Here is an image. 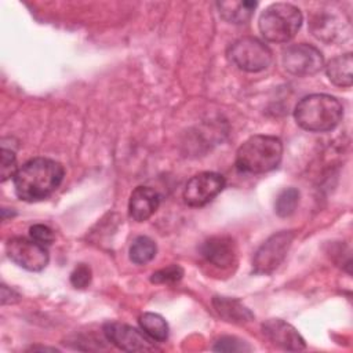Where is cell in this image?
Returning a JSON list of instances; mask_svg holds the SVG:
<instances>
[{
    "label": "cell",
    "instance_id": "cell-1",
    "mask_svg": "<svg viewBox=\"0 0 353 353\" xmlns=\"http://www.w3.org/2000/svg\"><path fill=\"white\" fill-rule=\"evenodd\" d=\"M65 168L61 163L36 157L19 167L12 178L14 190L23 201H40L51 196L62 183Z\"/></svg>",
    "mask_w": 353,
    "mask_h": 353
},
{
    "label": "cell",
    "instance_id": "cell-2",
    "mask_svg": "<svg viewBox=\"0 0 353 353\" xmlns=\"http://www.w3.org/2000/svg\"><path fill=\"white\" fill-rule=\"evenodd\" d=\"M296 124L310 132H327L334 130L343 117L341 101L328 94H312L303 97L294 109Z\"/></svg>",
    "mask_w": 353,
    "mask_h": 353
},
{
    "label": "cell",
    "instance_id": "cell-3",
    "mask_svg": "<svg viewBox=\"0 0 353 353\" xmlns=\"http://www.w3.org/2000/svg\"><path fill=\"white\" fill-rule=\"evenodd\" d=\"M283 157V143L273 135H254L236 152V168L244 174H265L274 170Z\"/></svg>",
    "mask_w": 353,
    "mask_h": 353
},
{
    "label": "cell",
    "instance_id": "cell-4",
    "mask_svg": "<svg viewBox=\"0 0 353 353\" xmlns=\"http://www.w3.org/2000/svg\"><path fill=\"white\" fill-rule=\"evenodd\" d=\"M302 12L290 3H273L259 17V30L272 43H287L298 33L302 25Z\"/></svg>",
    "mask_w": 353,
    "mask_h": 353
},
{
    "label": "cell",
    "instance_id": "cell-5",
    "mask_svg": "<svg viewBox=\"0 0 353 353\" xmlns=\"http://www.w3.org/2000/svg\"><path fill=\"white\" fill-rule=\"evenodd\" d=\"M228 58L239 69L256 73L270 66L273 54L270 48L259 39L245 36L230 44L228 48Z\"/></svg>",
    "mask_w": 353,
    "mask_h": 353
},
{
    "label": "cell",
    "instance_id": "cell-6",
    "mask_svg": "<svg viewBox=\"0 0 353 353\" xmlns=\"http://www.w3.org/2000/svg\"><path fill=\"white\" fill-rule=\"evenodd\" d=\"M295 233L281 230L272 234L255 252L252 259V270L256 274H269L276 270L287 256Z\"/></svg>",
    "mask_w": 353,
    "mask_h": 353
},
{
    "label": "cell",
    "instance_id": "cell-7",
    "mask_svg": "<svg viewBox=\"0 0 353 353\" xmlns=\"http://www.w3.org/2000/svg\"><path fill=\"white\" fill-rule=\"evenodd\" d=\"M6 251L15 265L29 272L43 270L50 259L46 245L25 237L10 239L6 244Z\"/></svg>",
    "mask_w": 353,
    "mask_h": 353
},
{
    "label": "cell",
    "instance_id": "cell-8",
    "mask_svg": "<svg viewBox=\"0 0 353 353\" xmlns=\"http://www.w3.org/2000/svg\"><path fill=\"white\" fill-rule=\"evenodd\" d=\"M283 65L294 76L303 77L320 72L324 66V58L320 50L312 44H292L283 52Z\"/></svg>",
    "mask_w": 353,
    "mask_h": 353
},
{
    "label": "cell",
    "instance_id": "cell-9",
    "mask_svg": "<svg viewBox=\"0 0 353 353\" xmlns=\"http://www.w3.org/2000/svg\"><path fill=\"white\" fill-rule=\"evenodd\" d=\"M226 181L216 172H200L192 176L183 189V200L190 207H203L216 197L225 188Z\"/></svg>",
    "mask_w": 353,
    "mask_h": 353
},
{
    "label": "cell",
    "instance_id": "cell-10",
    "mask_svg": "<svg viewBox=\"0 0 353 353\" xmlns=\"http://www.w3.org/2000/svg\"><path fill=\"white\" fill-rule=\"evenodd\" d=\"M103 334L110 343L125 352H149L156 349L145 332L124 323H106L103 325Z\"/></svg>",
    "mask_w": 353,
    "mask_h": 353
},
{
    "label": "cell",
    "instance_id": "cell-11",
    "mask_svg": "<svg viewBox=\"0 0 353 353\" xmlns=\"http://www.w3.org/2000/svg\"><path fill=\"white\" fill-rule=\"evenodd\" d=\"M262 332L273 345L284 350L298 352L306 347L305 339L301 336V334L281 319L266 320L262 324Z\"/></svg>",
    "mask_w": 353,
    "mask_h": 353
},
{
    "label": "cell",
    "instance_id": "cell-12",
    "mask_svg": "<svg viewBox=\"0 0 353 353\" xmlns=\"http://www.w3.org/2000/svg\"><path fill=\"white\" fill-rule=\"evenodd\" d=\"M160 205L159 193L149 186H138L132 190L128 201V214L137 222L149 219Z\"/></svg>",
    "mask_w": 353,
    "mask_h": 353
},
{
    "label": "cell",
    "instance_id": "cell-13",
    "mask_svg": "<svg viewBox=\"0 0 353 353\" xmlns=\"http://www.w3.org/2000/svg\"><path fill=\"white\" fill-rule=\"evenodd\" d=\"M204 259L218 268H228L234 262L236 248L228 237H211L200 248Z\"/></svg>",
    "mask_w": 353,
    "mask_h": 353
},
{
    "label": "cell",
    "instance_id": "cell-14",
    "mask_svg": "<svg viewBox=\"0 0 353 353\" xmlns=\"http://www.w3.org/2000/svg\"><path fill=\"white\" fill-rule=\"evenodd\" d=\"M212 305L216 313L226 321L230 323H247L254 319V314L245 307L239 299L228 298V296H214Z\"/></svg>",
    "mask_w": 353,
    "mask_h": 353
},
{
    "label": "cell",
    "instance_id": "cell-15",
    "mask_svg": "<svg viewBox=\"0 0 353 353\" xmlns=\"http://www.w3.org/2000/svg\"><path fill=\"white\" fill-rule=\"evenodd\" d=\"M353 59L352 52H346L343 55H338L332 58L325 66L327 76L331 83L338 87H350L353 83Z\"/></svg>",
    "mask_w": 353,
    "mask_h": 353
},
{
    "label": "cell",
    "instance_id": "cell-16",
    "mask_svg": "<svg viewBox=\"0 0 353 353\" xmlns=\"http://www.w3.org/2000/svg\"><path fill=\"white\" fill-rule=\"evenodd\" d=\"M216 6L219 10V15L226 22L241 25L251 18L258 3L256 1H221Z\"/></svg>",
    "mask_w": 353,
    "mask_h": 353
},
{
    "label": "cell",
    "instance_id": "cell-17",
    "mask_svg": "<svg viewBox=\"0 0 353 353\" xmlns=\"http://www.w3.org/2000/svg\"><path fill=\"white\" fill-rule=\"evenodd\" d=\"M141 330L152 339L157 342H164L168 338V324L157 313H143L139 317Z\"/></svg>",
    "mask_w": 353,
    "mask_h": 353
},
{
    "label": "cell",
    "instance_id": "cell-18",
    "mask_svg": "<svg viewBox=\"0 0 353 353\" xmlns=\"http://www.w3.org/2000/svg\"><path fill=\"white\" fill-rule=\"evenodd\" d=\"M157 252L156 243L148 236H138L130 247V259L135 265H145L150 262Z\"/></svg>",
    "mask_w": 353,
    "mask_h": 353
},
{
    "label": "cell",
    "instance_id": "cell-19",
    "mask_svg": "<svg viewBox=\"0 0 353 353\" xmlns=\"http://www.w3.org/2000/svg\"><path fill=\"white\" fill-rule=\"evenodd\" d=\"M299 203V190L295 188L283 189L274 203V211L279 216L285 218L295 212L296 205Z\"/></svg>",
    "mask_w": 353,
    "mask_h": 353
},
{
    "label": "cell",
    "instance_id": "cell-20",
    "mask_svg": "<svg viewBox=\"0 0 353 353\" xmlns=\"http://www.w3.org/2000/svg\"><path fill=\"white\" fill-rule=\"evenodd\" d=\"M182 276H183V269L179 265H170L164 269L154 272L150 277V281L156 284H170L181 280Z\"/></svg>",
    "mask_w": 353,
    "mask_h": 353
},
{
    "label": "cell",
    "instance_id": "cell-21",
    "mask_svg": "<svg viewBox=\"0 0 353 353\" xmlns=\"http://www.w3.org/2000/svg\"><path fill=\"white\" fill-rule=\"evenodd\" d=\"M215 352H250L251 346L236 336H222L212 346Z\"/></svg>",
    "mask_w": 353,
    "mask_h": 353
},
{
    "label": "cell",
    "instance_id": "cell-22",
    "mask_svg": "<svg viewBox=\"0 0 353 353\" xmlns=\"http://www.w3.org/2000/svg\"><path fill=\"white\" fill-rule=\"evenodd\" d=\"M17 160H15V154L12 150L6 149L3 146L1 149V164H0V175H1V181L6 182L8 178H14L15 172H17Z\"/></svg>",
    "mask_w": 353,
    "mask_h": 353
},
{
    "label": "cell",
    "instance_id": "cell-23",
    "mask_svg": "<svg viewBox=\"0 0 353 353\" xmlns=\"http://www.w3.org/2000/svg\"><path fill=\"white\" fill-rule=\"evenodd\" d=\"M70 283L74 288H85L91 283V269L90 266L80 263L70 273Z\"/></svg>",
    "mask_w": 353,
    "mask_h": 353
},
{
    "label": "cell",
    "instance_id": "cell-24",
    "mask_svg": "<svg viewBox=\"0 0 353 353\" xmlns=\"http://www.w3.org/2000/svg\"><path fill=\"white\" fill-rule=\"evenodd\" d=\"M29 236L32 240L43 244V245H50L54 241V232L41 223L33 225L29 229Z\"/></svg>",
    "mask_w": 353,
    "mask_h": 353
},
{
    "label": "cell",
    "instance_id": "cell-25",
    "mask_svg": "<svg viewBox=\"0 0 353 353\" xmlns=\"http://www.w3.org/2000/svg\"><path fill=\"white\" fill-rule=\"evenodd\" d=\"M19 301V294L14 291L12 288H8L7 285H1V302L3 305L6 303H15Z\"/></svg>",
    "mask_w": 353,
    "mask_h": 353
}]
</instances>
